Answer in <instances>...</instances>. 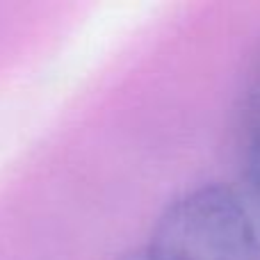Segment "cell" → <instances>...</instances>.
Returning a JSON list of instances; mask_svg holds the SVG:
<instances>
[{
    "label": "cell",
    "mask_w": 260,
    "mask_h": 260,
    "mask_svg": "<svg viewBox=\"0 0 260 260\" xmlns=\"http://www.w3.org/2000/svg\"><path fill=\"white\" fill-rule=\"evenodd\" d=\"M146 251L151 260H260V233L238 194L206 185L165 208Z\"/></svg>",
    "instance_id": "6da1fadb"
},
{
    "label": "cell",
    "mask_w": 260,
    "mask_h": 260,
    "mask_svg": "<svg viewBox=\"0 0 260 260\" xmlns=\"http://www.w3.org/2000/svg\"><path fill=\"white\" fill-rule=\"evenodd\" d=\"M242 201L260 233V64L242 108Z\"/></svg>",
    "instance_id": "7a4b0ae2"
},
{
    "label": "cell",
    "mask_w": 260,
    "mask_h": 260,
    "mask_svg": "<svg viewBox=\"0 0 260 260\" xmlns=\"http://www.w3.org/2000/svg\"><path fill=\"white\" fill-rule=\"evenodd\" d=\"M119 260H151V256H148L146 247H144V249H137V251H130V253H126V256H121Z\"/></svg>",
    "instance_id": "3957f363"
}]
</instances>
